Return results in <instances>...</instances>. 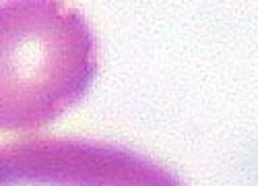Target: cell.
Segmentation results:
<instances>
[{"label": "cell", "mask_w": 258, "mask_h": 186, "mask_svg": "<svg viewBox=\"0 0 258 186\" xmlns=\"http://www.w3.org/2000/svg\"><path fill=\"white\" fill-rule=\"evenodd\" d=\"M95 75L97 39L79 9L0 3V131L46 127L77 106Z\"/></svg>", "instance_id": "obj_1"}, {"label": "cell", "mask_w": 258, "mask_h": 186, "mask_svg": "<svg viewBox=\"0 0 258 186\" xmlns=\"http://www.w3.org/2000/svg\"><path fill=\"white\" fill-rule=\"evenodd\" d=\"M184 186L131 149L97 141H29L0 147V186Z\"/></svg>", "instance_id": "obj_2"}]
</instances>
